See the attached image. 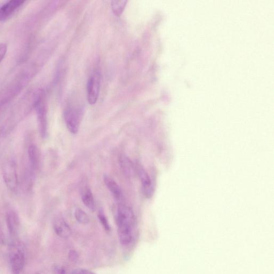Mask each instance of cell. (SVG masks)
<instances>
[{
	"label": "cell",
	"instance_id": "1",
	"mask_svg": "<svg viewBox=\"0 0 274 274\" xmlns=\"http://www.w3.org/2000/svg\"><path fill=\"white\" fill-rule=\"evenodd\" d=\"M116 221L118 235L121 243L125 246L130 245L134 236V213L129 207L120 205L117 208Z\"/></svg>",
	"mask_w": 274,
	"mask_h": 274
},
{
	"label": "cell",
	"instance_id": "2",
	"mask_svg": "<svg viewBox=\"0 0 274 274\" xmlns=\"http://www.w3.org/2000/svg\"><path fill=\"white\" fill-rule=\"evenodd\" d=\"M2 170L3 179L6 187L10 191L15 193L19 186L15 160L13 158L6 159L3 163Z\"/></svg>",
	"mask_w": 274,
	"mask_h": 274
},
{
	"label": "cell",
	"instance_id": "3",
	"mask_svg": "<svg viewBox=\"0 0 274 274\" xmlns=\"http://www.w3.org/2000/svg\"><path fill=\"white\" fill-rule=\"evenodd\" d=\"M9 265L13 274H19L25 264L24 252L19 246L13 244L9 251Z\"/></svg>",
	"mask_w": 274,
	"mask_h": 274
},
{
	"label": "cell",
	"instance_id": "4",
	"mask_svg": "<svg viewBox=\"0 0 274 274\" xmlns=\"http://www.w3.org/2000/svg\"><path fill=\"white\" fill-rule=\"evenodd\" d=\"M101 82V75L98 71L94 72L88 80L87 84V100L91 105L95 104L98 100Z\"/></svg>",
	"mask_w": 274,
	"mask_h": 274
},
{
	"label": "cell",
	"instance_id": "5",
	"mask_svg": "<svg viewBox=\"0 0 274 274\" xmlns=\"http://www.w3.org/2000/svg\"><path fill=\"white\" fill-rule=\"evenodd\" d=\"M80 115V110L73 107H68L65 110V122L68 130L73 134H76L78 131Z\"/></svg>",
	"mask_w": 274,
	"mask_h": 274
},
{
	"label": "cell",
	"instance_id": "6",
	"mask_svg": "<svg viewBox=\"0 0 274 274\" xmlns=\"http://www.w3.org/2000/svg\"><path fill=\"white\" fill-rule=\"evenodd\" d=\"M136 170L141 181L145 196L148 198H151L153 196L154 189L150 177L139 164L137 165Z\"/></svg>",
	"mask_w": 274,
	"mask_h": 274
},
{
	"label": "cell",
	"instance_id": "7",
	"mask_svg": "<svg viewBox=\"0 0 274 274\" xmlns=\"http://www.w3.org/2000/svg\"><path fill=\"white\" fill-rule=\"evenodd\" d=\"M7 228L11 236L16 238L20 229V220L16 212L10 210L6 214Z\"/></svg>",
	"mask_w": 274,
	"mask_h": 274
},
{
	"label": "cell",
	"instance_id": "8",
	"mask_svg": "<svg viewBox=\"0 0 274 274\" xmlns=\"http://www.w3.org/2000/svg\"><path fill=\"white\" fill-rule=\"evenodd\" d=\"M24 2L20 0H12L4 4L0 8V21L8 19Z\"/></svg>",
	"mask_w": 274,
	"mask_h": 274
},
{
	"label": "cell",
	"instance_id": "9",
	"mask_svg": "<svg viewBox=\"0 0 274 274\" xmlns=\"http://www.w3.org/2000/svg\"><path fill=\"white\" fill-rule=\"evenodd\" d=\"M27 154L31 171L34 173L40 168L41 161V153L38 147L31 145L28 147Z\"/></svg>",
	"mask_w": 274,
	"mask_h": 274
},
{
	"label": "cell",
	"instance_id": "10",
	"mask_svg": "<svg viewBox=\"0 0 274 274\" xmlns=\"http://www.w3.org/2000/svg\"><path fill=\"white\" fill-rule=\"evenodd\" d=\"M38 116L39 129L40 136L46 138L47 135V123L46 108L42 103H40L36 109Z\"/></svg>",
	"mask_w": 274,
	"mask_h": 274
},
{
	"label": "cell",
	"instance_id": "11",
	"mask_svg": "<svg viewBox=\"0 0 274 274\" xmlns=\"http://www.w3.org/2000/svg\"><path fill=\"white\" fill-rule=\"evenodd\" d=\"M53 227L56 234L62 238H68L71 234L70 227L61 218L55 219L54 221Z\"/></svg>",
	"mask_w": 274,
	"mask_h": 274
},
{
	"label": "cell",
	"instance_id": "12",
	"mask_svg": "<svg viewBox=\"0 0 274 274\" xmlns=\"http://www.w3.org/2000/svg\"><path fill=\"white\" fill-rule=\"evenodd\" d=\"M103 179H104L106 186L111 193L112 194L116 199L117 200L120 199L121 197V190L119 186H118L112 178L107 175H105Z\"/></svg>",
	"mask_w": 274,
	"mask_h": 274
},
{
	"label": "cell",
	"instance_id": "13",
	"mask_svg": "<svg viewBox=\"0 0 274 274\" xmlns=\"http://www.w3.org/2000/svg\"><path fill=\"white\" fill-rule=\"evenodd\" d=\"M120 166L123 173L127 176H131L134 174L135 168L131 160L125 155L120 158Z\"/></svg>",
	"mask_w": 274,
	"mask_h": 274
},
{
	"label": "cell",
	"instance_id": "14",
	"mask_svg": "<svg viewBox=\"0 0 274 274\" xmlns=\"http://www.w3.org/2000/svg\"><path fill=\"white\" fill-rule=\"evenodd\" d=\"M82 201L88 209L94 211L95 205L93 194L90 190L87 189L82 196Z\"/></svg>",
	"mask_w": 274,
	"mask_h": 274
},
{
	"label": "cell",
	"instance_id": "15",
	"mask_svg": "<svg viewBox=\"0 0 274 274\" xmlns=\"http://www.w3.org/2000/svg\"><path fill=\"white\" fill-rule=\"evenodd\" d=\"M127 1H113L112 9L113 13L117 17H120L127 5Z\"/></svg>",
	"mask_w": 274,
	"mask_h": 274
},
{
	"label": "cell",
	"instance_id": "16",
	"mask_svg": "<svg viewBox=\"0 0 274 274\" xmlns=\"http://www.w3.org/2000/svg\"><path fill=\"white\" fill-rule=\"evenodd\" d=\"M75 217L79 223L85 225L90 221L87 215L80 209H77L75 212Z\"/></svg>",
	"mask_w": 274,
	"mask_h": 274
},
{
	"label": "cell",
	"instance_id": "17",
	"mask_svg": "<svg viewBox=\"0 0 274 274\" xmlns=\"http://www.w3.org/2000/svg\"><path fill=\"white\" fill-rule=\"evenodd\" d=\"M98 218L102 226L105 229L107 232L110 231V227L108 223V220L106 216H105L104 213L101 211H99L98 213Z\"/></svg>",
	"mask_w": 274,
	"mask_h": 274
},
{
	"label": "cell",
	"instance_id": "18",
	"mask_svg": "<svg viewBox=\"0 0 274 274\" xmlns=\"http://www.w3.org/2000/svg\"><path fill=\"white\" fill-rule=\"evenodd\" d=\"M7 45L5 43H0V64L3 61L7 52Z\"/></svg>",
	"mask_w": 274,
	"mask_h": 274
},
{
	"label": "cell",
	"instance_id": "19",
	"mask_svg": "<svg viewBox=\"0 0 274 274\" xmlns=\"http://www.w3.org/2000/svg\"><path fill=\"white\" fill-rule=\"evenodd\" d=\"M69 274H96L94 273L83 269H78L71 271Z\"/></svg>",
	"mask_w": 274,
	"mask_h": 274
},
{
	"label": "cell",
	"instance_id": "20",
	"mask_svg": "<svg viewBox=\"0 0 274 274\" xmlns=\"http://www.w3.org/2000/svg\"><path fill=\"white\" fill-rule=\"evenodd\" d=\"M54 274H66L65 269L63 267L56 266L54 269Z\"/></svg>",
	"mask_w": 274,
	"mask_h": 274
},
{
	"label": "cell",
	"instance_id": "21",
	"mask_svg": "<svg viewBox=\"0 0 274 274\" xmlns=\"http://www.w3.org/2000/svg\"><path fill=\"white\" fill-rule=\"evenodd\" d=\"M69 258L72 261H76V259L77 258V254L75 251H71L70 253Z\"/></svg>",
	"mask_w": 274,
	"mask_h": 274
},
{
	"label": "cell",
	"instance_id": "22",
	"mask_svg": "<svg viewBox=\"0 0 274 274\" xmlns=\"http://www.w3.org/2000/svg\"><path fill=\"white\" fill-rule=\"evenodd\" d=\"M35 274H39V273H36Z\"/></svg>",
	"mask_w": 274,
	"mask_h": 274
}]
</instances>
